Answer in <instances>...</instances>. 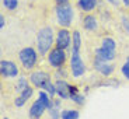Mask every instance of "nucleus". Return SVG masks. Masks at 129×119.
Instances as JSON below:
<instances>
[{
	"label": "nucleus",
	"instance_id": "17",
	"mask_svg": "<svg viewBox=\"0 0 129 119\" xmlns=\"http://www.w3.org/2000/svg\"><path fill=\"white\" fill-rule=\"evenodd\" d=\"M49 97H51V95H48L45 91H41V93H39V98H38V100H41L42 102L45 104L48 109H51V108H52V102H51V100H49Z\"/></svg>",
	"mask_w": 129,
	"mask_h": 119
},
{
	"label": "nucleus",
	"instance_id": "13",
	"mask_svg": "<svg viewBox=\"0 0 129 119\" xmlns=\"http://www.w3.org/2000/svg\"><path fill=\"white\" fill-rule=\"evenodd\" d=\"M95 55H97V58H100V59H103V60H112L114 58H115V53H112V52H108V51H105V49L101 46V48H98L95 51Z\"/></svg>",
	"mask_w": 129,
	"mask_h": 119
},
{
	"label": "nucleus",
	"instance_id": "16",
	"mask_svg": "<svg viewBox=\"0 0 129 119\" xmlns=\"http://www.w3.org/2000/svg\"><path fill=\"white\" fill-rule=\"evenodd\" d=\"M84 27L88 29V31H93V29L97 28V21L93 16H87L84 18Z\"/></svg>",
	"mask_w": 129,
	"mask_h": 119
},
{
	"label": "nucleus",
	"instance_id": "30",
	"mask_svg": "<svg viewBox=\"0 0 129 119\" xmlns=\"http://www.w3.org/2000/svg\"><path fill=\"white\" fill-rule=\"evenodd\" d=\"M110 2H115V0H110Z\"/></svg>",
	"mask_w": 129,
	"mask_h": 119
},
{
	"label": "nucleus",
	"instance_id": "2",
	"mask_svg": "<svg viewBox=\"0 0 129 119\" xmlns=\"http://www.w3.org/2000/svg\"><path fill=\"white\" fill-rule=\"evenodd\" d=\"M37 45H38V51L41 53H46L49 46L52 45V29L51 28H42L38 32V39H37Z\"/></svg>",
	"mask_w": 129,
	"mask_h": 119
},
{
	"label": "nucleus",
	"instance_id": "14",
	"mask_svg": "<svg viewBox=\"0 0 129 119\" xmlns=\"http://www.w3.org/2000/svg\"><path fill=\"white\" fill-rule=\"evenodd\" d=\"M95 3L97 0H79V6H80L81 10L84 11H90L95 7Z\"/></svg>",
	"mask_w": 129,
	"mask_h": 119
},
{
	"label": "nucleus",
	"instance_id": "3",
	"mask_svg": "<svg viewBox=\"0 0 129 119\" xmlns=\"http://www.w3.org/2000/svg\"><path fill=\"white\" fill-rule=\"evenodd\" d=\"M20 60L25 69H31L37 62V53L32 48H25L20 52Z\"/></svg>",
	"mask_w": 129,
	"mask_h": 119
},
{
	"label": "nucleus",
	"instance_id": "25",
	"mask_svg": "<svg viewBox=\"0 0 129 119\" xmlns=\"http://www.w3.org/2000/svg\"><path fill=\"white\" fill-rule=\"evenodd\" d=\"M49 112H51V115H52V119H59V115H58V112H56L53 108H51L49 109Z\"/></svg>",
	"mask_w": 129,
	"mask_h": 119
},
{
	"label": "nucleus",
	"instance_id": "9",
	"mask_svg": "<svg viewBox=\"0 0 129 119\" xmlns=\"http://www.w3.org/2000/svg\"><path fill=\"white\" fill-rule=\"evenodd\" d=\"M94 67H95L97 70L100 71V73L105 74V76L111 74V73H112V70H114V67L111 66V64H108V63H107V60H103V59H100V58H97V59H95Z\"/></svg>",
	"mask_w": 129,
	"mask_h": 119
},
{
	"label": "nucleus",
	"instance_id": "12",
	"mask_svg": "<svg viewBox=\"0 0 129 119\" xmlns=\"http://www.w3.org/2000/svg\"><path fill=\"white\" fill-rule=\"evenodd\" d=\"M21 93H23V94H21V97H20V98H16V105L17 106H23L24 105V102H25L29 97L32 95V88L31 87H27L25 90H23Z\"/></svg>",
	"mask_w": 129,
	"mask_h": 119
},
{
	"label": "nucleus",
	"instance_id": "6",
	"mask_svg": "<svg viewBox=\"0 0 129 119\" xmlns=\"http://www.w3.org/2000/svg\"><path fill=\"white\" fill-rule=\"evenodd\" d=\"M31 81L35 84L37 87L44 88L51 81V77H49V74L44 73V71H35V73L31 74Z\"/></svg>",
	"mask_w": 129,
	"mask_h": 119
},
{
	"label": "nucleus",
	"instance_id": "1",
	"mask_svg": "<svg viewBox=\"0 0 129 119\" xmlns=\"http://www.w3.org/2000/svg\"><path fill=\"white\" fill-rule=\"evenodd\" d=\"M56 16H58V21L60 25L69 27L72 23V18H73V10L69 4L60 3L56 7Z\"/></svg>",
	"mask_w": 129,
	"mask_h": 119
},
{
	"label": "nucleus",
	"instance_id": "22",
	"mask_svg": "<svg viewBox=\"0 0 129 119\" xmlns=\"http://www.w3.org/2000/svg\"><path fill=\"white\" fill-rule=\"evenodd\" d=\"M27 87H28V86H27V80L25 78H20L16 88H17V91H23V90H25Z\"/></svg>",
	"mask_w": 129,
	"mask_h": 119
},
{
	"label": "nucleus",
	"instance_id": "21",
	"mask_svg": "<svg viewBox=\"0 0 129 119\" xmlns=\"http://www.w3.org/2000/svg\"><path fill=\"white\" fill-rule=\"evenodd\" d=\"M3 4L9 10H14L17 7V4H18V2L17 0H3Z\"/></svg>",
	"mask_w": 129,
	"mask_h": 119
},
{
	"label": "nucleus",
	"instance_id": "19",
	"mask_svg": "<svg viewBox=\"0 0 129 119\" xmlns=\"http://www.w3.org/2000/svg\"><path fill=\"white\" fill-rule=\"evenodd\" d=\"M80 49V34L77 31L73 34V51H79Z\"/></svg>",
	"mask_w": 129,
	"mask_h": 119
},
{
	"label": "nucleus",
	"instance_id": "15",
	"mask_svg": "<svg viewBox=\"0 0 129 119\" xmlns=\"http://www.w3.org/2000/svg\"><path fill=\"white\" fill-rule=\"evenodd\" d=\"M103 48L108 52H112L115 53V41L112 38H104L103 41Z\"/></svg>",
	"mask_w": 129,
	"mask_h": 119
},
{
	"label": "nucleus",
	"instance_id": "18",
	"mask_svg": "<svg viewBox=\"0 0 129 119\" xmlns=\"http://www.w3.org/2000/svg\"><path fill=\"white\" fill-rule=\"evenodd\" d=\"M62 119H79V112L77 111H63Z\"/></svg>",
	"mask_w": 129,
	"mask_h": 119
},
{
	"label": "nucleus",
	"instance_id": "24",
	"mask_svg": "<svg viewBox=\"0 0 129 119\" xmlns=\"http://www.w3.org/2000/svg\"><path fill=\"white\" fill-rule=\"evenodd\" d=\"M122 73H123V76H125L126 78H129V58L126 59V63L123 64V67H122Z\"/></svg>",
	"mask_w": 129,
	"mask_h": 119
},
{
	"label": "nucleus",
	"instance_id": "5",
	"mask_svg": "<svg viewBox=\"0 0 129 119\" xmlns=\"http://www.w3.org/2000/svg\"><path fill=\"white\" fill-rule=\"evenodd\" d=\"M0 73L3 74L4 77H14V76H17L18 70H17V66L13 62L2 60V63H0Z\"/></svg>",
	"mask_w": 129,
	"mask_h": 119
},
{
	"label": "nucleus",
	"instance_id": "10",
	"mask_svg": "<svg viewBox=\"0 0 129 119\" xmlns=\"http://www.w3.org/2000/svg\"><path fill=\"white\" fill-rule=\"evenodd\" d=\"M70 90H72V87L66 83V81L59 80L58 83H56V93L59 94L60 98H70Z\"/></svg>",
	"mask_w": 129,
	"mask_h": 119
},
{
	"label": "nucleus",
	"instance_id": "8",
	"mask_svg": "<svg viewBox=\"0 0 129 119\" xmlns=\"http://www.w3.org/2000/svg\"><path fill=\"white\" fill-rule=\"evenodd\" d=\"M70 44V34L66 29H60L58 34V39H56V46L59 49H66Z\"/></svg>",
	"mask_w": 129,
	"mask_h": 119
},
{
	"label": "nucleus",
	"instance_id": "27",
	"mask_svg": "<svg viewBox=\"0 0 129 119\" xmlns=\"http://www.w3.org/2000/svg\"><path fill=\"white\" fill-rule=\"evenodd\" d=\"M0 27H2V28L4 27V17L3 16H0Z\"/></svg>",
	"mask_w": 129,
	"mask_h": 119
},
{
	"label": "nucleus",
	"instance_id": "29",
	"mask_svg": "<svg viewBox=\"0 0 129 119\" xmlns=\"http://www.w3.org/2000/svg\"><path fill=\"white\" fill-rule=\"evenodd\" d=\"M59 3H66V2H68V0H58Z\"/></svg>",
	"mask_w": 129,
	"mask_h": 119
},
{
	"label": "nucleus",
	"instance_id": "4",
	"mask_svg": "<svg viewBox=\"0 0 129 119\" xmlns=\"http://www.w3.org/2000/svg\"><path fill=\"white\" fill-rule=\"evenodd\" d=\"M70 67H72V71H73V76H76V77H79L84 73V64L81 62L80 55H79V51H73V53H72Z\"/></svg>",
	"mask_w": 129,
	"mask_h": 119
},
{
	"label": "nucleus",
	"instance_id": "28",
	"mask_svg": "<svg viewBox=\"0 0 129 119\" xmlns=\"http://www.w3.org/2000/svg\"><path fill=\"white\" fill-rule=\"evenodd\" d=\"M122 2H123V3H125V4H126V6H128V7H129V0H122Z\"/></svg>",
	"mask_w": 129,
	"mask_h": 119
},
{
	"label": "nucleus",
	"instance_id": "26",
	"mask_svg": "<svg viewBox=\"0 0 129 119\" xmlns=\"http://www.w3.org/2000/svg\"><path fill=\"white\" fill-rule=\"evenodd\" d=\"M122 23H123V27H125V29L129 32V21H128L126 18H123V20H122Z\"/></svg>",
	"mask_w": 129,
	"mask_h": 119
},
{
	"label": "nucleus",
	"instance_id": "11",
	"mask_svg": "<svg viewBox=\"0 0 129 119\" xmlns=\"http://www.w3.org/2000/svg\"><path fill=\"white\" fill-rule=\"evenodd\" d=\"M46 105L44 102H42L41 100L35 101V102L32 104L31 109H29V115H31V118H39V116L42 115V112L45 111Z\"/></svg>",
	"mask_w": 129,
	"mask_h": 119
},
{
	"label": "nucleus",
	"instance_id": "7",
	"mask_svg": "<svg viewBox=\"0 0 129 119\" xmlns=\"http://www.w3.org/2000/svg\"><path fill=\"white\" fill-rule=\"evenodd\" d=\"M64 52L63 49H59L56 48L55 51L51 52V55H49V63L52 64V66H55V67H59V66H62L64 62Z\"/></svg>",
	"mask_w": 129,
	"mask_h": 119
},
{
	"label": "nucleus",
	"instance_id": "20",
	"mask_svg": "<svg viewBox=\"0 0 129 119\" xmlns=\"http://www.w3.org/2000/svg\"><path fill=\"white\" fill-rule=\"evenodd\" d=\"M70 98H72V100H74L76 102H79V104H81V102L84 101L83 95H79V94L76 93V90H74L73 87H72V90H70Z\"/></svg>",
	"mask_w": 129,
	"mask_h": 119
},
{
	"label": "nucleus",
	"instance_id": "23",
	"mask_svg": "<svg viewBox=\"0 0 129 119\" xmlns=\"http://www.w3.org/2000/svg\"><path fill=\"white\" fill-rule=\"evenodd\" d=\"M44 90H45L46 93L49 94V95H53V94L56 93V87H53V86H52V84H51V81H49V83L46 84L45 87H44Z\"/></svg>",
	"mask_w": 129,
	"mask_h": 119
}]
</instances>
